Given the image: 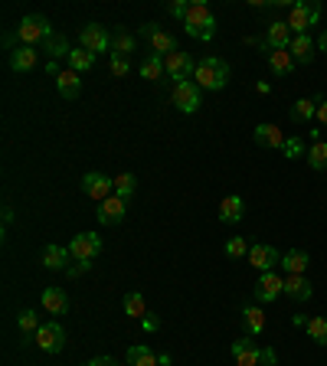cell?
<instances>
[{
    "label": "cell",
    "mask_w": 327,
    "mask_h": 366,
    "mask_svg": "<svg viewBox=\"0 0 327 366\" xmlns=\"http://www.w3.org/2000/svg\"><path fill=\"white\" fill-rule=\"evenodd\" d=\"M317 17H321V7L317 3H311V0H298V3H292L288 7V30H292L294 36H308V30L317 23Z\"/></svg>",
    "instance_id": "obj_4"
},
{
    "label": "cell",
    "mask_w": 327,
    "mask_h": 366,
    "mask_svg": "<svg viewBox=\"0 0 327 366\" xmlns=\"http://www.w3.org/2000/svg\"><path fill=\"white\" fill-rule=\"evenodd\" d=\"M164 59V69H167V76L170 79H193V72H197V62H193V56L190 53H184V49H177V53H170V56H161Z\"/></svg>",
    "instance_id": "obj_10"
},
{
    "label": "cell",
    "mask_w": 327,
    "mask_h": 366,
    "mask_svg": "<svg viewBox=\"0 0 327 366\" xmlns=\"http://www.w3.org/2000/svg\"><path fill=\"white\" fill-rule=\"evenodd\" d=\"M89 265H92V262H79V265H69V268H66V274H69V278H79V274L85 272V268H89Z\"/></svg>",
    "instance_id": "obj_44"
},
{
    "label": "cell",
    "mask_w": 327,
    "mask_h": 366,
    "mask_svg": "<svg viewBox=\"0 0 327 366\" xmlns=\"http://www.w3.org/2000/svg\"><path fill=\"white\" fill-rule=\"evenodd\" d=\"M281 295H285V278H281L279 272H262V278H258V285H256L258 304H272V301Z\"/></svg>",
    "instance_id": "obj_13"
},
{
    "label": "cell",
    "mask_w": 327,
    "mask_h": 366,
    "mask_svg": "<svg viewBox=\"0 0 327 366\" xmlns=\"http://www.w3.org/2000/svg\"><path fill=\"white\" fill-rule=\"evenodd\" d=\"M308 333H311V340L327 347V317H311L308 320Z\"/></svg>",
    "instance_id": "obj_36"
},
{
    "label": "cell",
    "mask_w": 327,
    "mask_h": 366,
    "mask_svg": "<svg viewBox=\"0 0 327 366\" xmlns=\"http://www.w3.org/2000/svg\"><path fill=\"white\" fill-rule=\"evenodd\" d=\"M141 36L151 46V56H170V53L180 49V46H177V36L167 33L164 26H154V23H144V26H141Z\"/></svg>",
    "instance_id": "obj_5"
},
{
    "label": "cell",
    "mask_w": 327,
    "mask_h": 366,
    "mask_svg": "<svg viewBox=\"0 0 327 366\" xmlns=\"http://www.w3.org/2000/svg\"><path fill=\"white\" fill-rule=\"evenodd\" d=\"M249 265L252 268H258V272H272L275 265H281V255H279V249L275 245H262V242H256L252 249H249Z\"/></svg>",
    "instance_id": "obj_14"
},
{
    "label": "cell",
    "mask_w": 327,
    "mask_h": 366,
    "mask_svg": "<svg viewBox=\"0 0 327 366\" xmlns=\"http://www.w3.org/2000/svg\"><path fill=\"white\" fill-rule=\"evenodd\" d=\"M128 213V200L125 196H108L105 203H98V223L102 226H118Z\"/></svg>",
    "instance_id": "obj_16"
},
{
    "label": "cell",
    "mask_w": 327,
    "mask_h": 366,
    "mask_svg": "<svg viewBox=\"0 0 327 366\" xmlns=\"http://www.w3.org/2000/svg\"><path fill=\"white\" fill-rule=\"evenodd\" d=\"M125 314L134 320H144L148 317V301H144V295L141 291H128L125 295Z\"/></svg>",
    "instance_id": "obj_29"
},
{
    "label": "cell",
    "mask_w": 327,
    "mask_h": 366,
    "mask_svg": "<svg viewBox=\"0 0 327 366\" xmlns=\"http://www.w3.org/2000/svg\"><path fill=\"white\" fill-rule=\"evenodd\" d=\"M308 265H311V259H308V252H301V249H292L281 255V272L285 274H304Z\"/></svg>",
    "instance_id": "obj_21"
},
{
    "label": "cell",
    "mask_w": 327,
    "mask_h": 366,
    "mask_svg": "<svg viewBox=\"0 0 327 366\" xmlns=\"http://www.w3.org/2000/svg\"><path fill=\"white\" fill-rule=\"evenodd\" d=\"M239 219H242V200L239 196H226L220 203V223L229 226V223H239Z\"/></svg>",
    "instance_id": "obj_30"
},
{
    "label": "cell",
    "mask_w": 327,
    "mask_h": 366,
    "mask_svg": "<svg viewBox=\"0 0 327 366\" xmlns=\"http://www.w3.org/2000/svg\"><path fill=\"white\" fill-rule=\"evenodd\" d=\"M285 157L288 160H298V157H308V154H304V141L301 137H288V141H285Z\"/></svg>",
    "instance_id": "obj_40"
},
{
    "label": "cell",
    "mask_w": 327,
    "mask_h": 366,
    "mask_svg": "<svg viewBox=\"0 0 327 366\" xmlns=\"http://www.w3.org/2000/svg\"><path fill=\"white\" fill-rule=\"evenodd\" d=\"M193 82L206 92H220V89H226V82H229V66H226L220 56H203L197 62Z\"/></svg>",
    "instance_id": "obj_1"
},
{
    "label": "cell",
    "mask_w": 327,
    "mask_h": 366,
    "mask_svg": "<svg viewBox=\"0 0 327 366\" xmlns=\"http://www.w3.org/2000/svg\"><path fill=\"white\" fill-rule=\"evenodd\" d=\"M112 53H118V56H128V53H134V36L125 33V30L112 33Z\"/></svg>",
    "instance_id": "obj_34"
},
{
    "label": "cell",
    "mask_w": 327,
    "mask_h": 366,
    "mask_svg": "<svg viewBox=\"0 0 327 366\" xmlns=\"http://www.w3.org/2000/svg\"><path fill=\"white\" fill-rule=\"evenodd\" d=\"M242 327H245V337H258L265 331V311L256 308V304L242 308Z\"/></svg>",
    "instance_id": "obj_22"
},
{
    "label": "cell",
    "mask_w": 327,
    "mask_h": 366,
    "mask_svg": "<svg viewBox=\"0 0 327 366\" xmlns=\"http://www.w3.org/2000/svg\"><path fill=\"white\" fill-rule=\"evenodd\" d=\"M174 105H177V112H184V114H193L200 108V85L193 79H180L174 85Z\"/></svg>",
    "instance_id": "obj_8"
},
{
    "label": "cell",
    "mask_w": 327,
    "mask_h": 366,
    "mask_svg": "<svg viewBox=\"0 0 327 366\" xmlns=\"http://www.w3.org/2000/svg\"><path fill=\"white\" fill-rule=\"evenodd\" d=\"M308 164H311L315 171H327V141H315V144L308 148Z\"/></svg>",
    "instance_id": "obj_33"
},
{
    "label": "cell",
    "mask_w": 327,
    "mask_h": 366,
    "mask_svg": "<svg viewBox=\"0 0 327 366\" xmlns=\"http://www.w3.org/2000/svg\"><path fill=\"white\" fill-rule=\"evenodd\" d=\"M95 59H98V56H92L89 49L76 46V49L69 53V69H72V72H89V69L95 66Z\"/></svg>",
    "instance_id": "obj_31"
},
{
    "label": "cell",
    "mask_w": 327,
    "mask_h": 366,
    "mask_svg": "<svg viewBox=\"0 0 327 366\" xmlns=\"http://www.w3.org/2000/svg\"><path fill=\"white\" fill-rule=\"evenodd\" d=\"M128 366H161V356L154 354L151 347L134 343V347L128 350Z\"/></svg>",
    "instance_id": "obj_26"
},
{
    "label": "cell",
    "mask_w": 327,
    "mask_h": 366,
    "mask_svg": "<svg viewBox=\"0 0 327 366\" xmlns=\"http://www.w3.org/2000/svg\"><path fill=\"white\" fill-rule=\"evenodd\" d=\"M233 356H236L233 366H262L265 350L256 343V337H242V340L233 343Z\"/></svg>",
    "instance_id": "obj_11"
},
{
    "label": "cell",
    "mask_w": 327,
    "mask_h": 366,
    "mask_svg": "<svg viewBox=\"0 0 327 366\" xmlns=\"http://www.w3.org/2000/svg\"><path fill=\"white\" fill-rule=\"evenodd\" d=\"M317 125L327 128V98H317Z\"/></svg>",
    "instance_id": "obj_43"
},
{
    "label": "cell",
    "mask_w": 327,
    "mask_h": 366,
    "mask_svg": "<svg viewBox=\"0 0 327 366\" xmlns=\"http://www.w3.org/2000/svg\"><path fill=\"white\" fill-rule=\"evenodd\" d=\"M108 66H112V76L115 79H125L128 76V56H118V53H108Z\"/></svg>",
    "instance_id": "obj_38"
},
{
    "label": "cell",
    "mask_w": 327,
    "mask_h": 366,
    "mask_svg": "<svg viewBox=\"0 0 327 366\" xmlns=\"http://www.w3.org/2000/svg\"><path fill=\"white\" fill-rule=\"evenodd\" d=\"M56 89H59V95H62L66 102H72V98H79V92H82V79H79V72H72V69H66V72H59V76H56Z\"/></svg>",
    "instance_id": "obj_20"
},
{
    "label": "cell",
    "mask_w": 327,
    "mask_h": 366,
    "mask_svg": "<svg viewBox=\"0 0 327 366\" xmlns=\"http://www.w3.org/2000/svg\"><path fill=\"white\" fill-rule=\"evenodd\" d=\"M82 193L89 196V200H95V203H105L108 196H115V180L112 177H105V173H85L82 177Z\"/></svg>",
    "instance_id": "obj_7"
},
{
    "label": "cell",
    "mask_w": 327,
    "mask_h": 366,
    "mask_svg": "<svg viewBox=\"0 0 327 366\" xmlns=\"http://www.w3.org/2000/svg\"><path fill=\"white\" fill-rule=\"evenodd\" d=\"M285 295L294 301H311L315 288L308 281V274H285Z\"/></svg>",
    "instance_id": "obj_18"
},
{
    "label": "cell",
    "mask_w": 327,
    "mask_h": 366,
    "mask_svg": "<svg viewBox=\"0 0 327 366\" xmlns=\"http://www.w3.org/2000/svg\"><path fill=\"white\" fill-rule=\"evenodd\" d=\"M321 49L327 53V30H324V36H321Z\"/></svg>",
    "instance_id": "obj_48"
},
{
    "label": "cell",
    "mask_w": 327,
    "mask_h": 366,
    "mask_svg": "<svg viewBox=\"0 0 327 366\" xmlns=\"http://www.w3.org/2000/svg\"><path fill=\"white\" fill-rule=\"evenodd\" d=\"M134 186H138V177L134 173H118L115 177V196H125L128 200L134 193Z\"/></svg>",
    "instance_id": "obj_35"
},
{
    "label": "cell",
    "mask_w": 327,
    "mask_h": 366,
    "mask_svg": "<svg viewBox=\"0 0 327 366\" xmlns=\"http://www.w3.org/2000/svg\"><path fill=\"white\" fill-rule=\"evenodd\" d=\"M288 53H292L294 62L308 66V62L315 59V40H311V36H294L292 46H288Z\"/></svg>",
    "instance_id": "obj_25"
},
{
    "label": "cell",
    "mask_w": 327,
    "mask_h": 366,
    "mask_svg": "<svg viewBox=\"0 0 327 366\" xmlns=\"http://www.w3.org/2000/svg\"><path fill=\"white\" fill-rule=\"evenodd\" d=\"M292 40H294V33L288 30V23H285V20H275V23H269V30H265V36H262L258 43L275 53V49H288V46H292Z\"/></svg>",
    "instance_id": "obj_15"
},
{
    "label": "cell",
    "mask_w": 327,
    "mask_h": 366,
    "mask_svg": "<svg viewBox=\"0 0 327 366\" xmlns=\"http://www.w3.org/2000/svg\"><path fill=\"white\" fill-rule=\"evenodd\" d=\"M17 324H20V331H24V333H36L39 327H43V324H39V317H36V311H20Z\"/></svg>",
    "instance_id": "obj_37"
},
{
    "label": "cell",
    "mask_w": 327,
    "mask_h": 366,
    "mask_svg": "<svg viewBox=\"0 0 327 366\" xmlns=\"http://www.w3.org/2000/svg\"><path fill=\"white\" fill-rule=\"evenodd\" d=\"M252 137H256L258 148H269V150H281L285 141H288V137L281 134V128H275V125H256Z\"/></svg>",
    "instance_id": "obj_17"
},
{
    "label": "cell",
    "mask_w": 327,
    "mask_h": 366,
    "mask_svg": "<svg viewBox=\"0 0 327 366\" xmlns=\"http://www.w3.org/2000/svg\"><path fill=\"white\" fill-rule=\"evenodd\" d=\"M141 324H144V331H157V327H161V320H157V317H151V314H148V317L141 320Z\"/></svg>",
    "instance_id": "obj_46"
},
{
    "label": "cell",
    "mask_w": 327,
    "mask_h": 366,
    "mask_svg": "<svg viewBox=\"0 0 327 366\" xmlns=\"http://www.w3.org/2000/svg\"><path fill=\"white\" fill-rule=\"evenodd\" d=\"M33 340L43 354H59V350L66 347V331H62L59 324H43V327L33 333Z\"/></svg>",
    "instance_id": "obj_12"
},
{
    "label": "cell",
    "mask_w": 327,
    "mask_h": 366,
    "mask_svg": "<svg viewBox=\"0 0 327 366\" xmlns=\"http://www.w3.org/2000/svg\"><path fill=\"white\" fill-rule=\"evenodd\" d=\"M226 255H229V259H245V255H249V245H245L242 236H236V239L226 242Z\"/></svg>",
    "instance_id": "obj_41"
},
{
    "label": "cell",
    "mask_w": 327,
    "mask_h": 366,
    "mask_svg": "<svg viewBox=\"0 0 327 366\" xmlns=\"http://www.w3.org/2000/svg\"><path fill=\"white\" fill-rule=\"evenodd\" d=\"M13 40H20L24 46H36V43H49L53 40V26H49L46 17L39 13H30L20 20V26L13 30Z\"/></svg>",
    "instance_id": "obj_3"
},
{
    "label": "cell",
    "mask_w": 327,
    "mask_h": 366,
    "mask_svg": "<svg viewBox=\"0 0 327 366\" xmlns=\"http://www.w3.org/2000/svg\"><path fill=\"white\" fill-rule=\"evenodd\" d=\"M98 252H102L98 232H79L69 245V255L76 259V262H92V259H98Z\"/></svg>",
    "instance_id": "obj_9"
},
{
    "label": "cell",
    "mask_w": 327,
    "mask_h": 366,
    "mask_svg": "<svg viewBox=\"0 0 327 366\" xmlns=\"http://www.w3.org/2000/svg\"><path fill=\"white\" fill-rule=\"evenodd\" d=\"M141 76L148 82H161L164 76H167V69H164V59L161 56H148L144 62H141Z\"/></svg>",
    "instance_id": "obj_32"
},
{
    "label": "cell",
    "mask_w": 327,
    "mask_h": 366,
    "mask_svg": "<svg viewBox=\"0 0 327 366\" xmlns=\"http://www.w3.org/2000/svg\"><path fill=\"white\" fill-rule=\"evenodd\" d=\"M79 46L82 49H89L92 56H98V53H112V33H108L105 26H98V23H89V26H82Z\"/></svg>",
    "instance_id": "obj_6"
},
{
    "label": "cell",
    "mask_w": 327,
    "mask_h": 366,
    "mask_svg": "<svg viewBox=\"0 0 327 366\" xmlns=\"http://www.w3.org/2000/svg\"><path fill=\"white\" fill-rule=\"evenodd\" d=\"M262 366H279V360H275V350H272V347H265V360H262Z\"/></svg>",
    "instance_id": "obj_47"
},
{
    "label": "cell",
    "mask_w": 327,
    "mask_h": 366,
    "mask_svg": "<svg viewBox=\"0 0 327 366\" xmlns=\"http://www.w3.org/2000/svg\"><path fill=\"white\" fill-rule=\"evenodd\" d=\"M294 66H298V62L292 59L288 49H275V53H269V69L275 72V76H288Z\"/></svg>",
    "instance_id": "obj_28"
},
{
    "label": "cell",
    "mask_w": 327,
    "mask_h": 366,
    "mask_svg": "<svg viewBox=\"0 0 327 366\" xmlns=\"http://www.w3.org/2000/svg\"><path fill=\"white\" fill-rule=\"evenodd\" d=\"M311 118H317V98H298L292 105V121L294 125H308Z\"/></svg>",
    "instance_id": "obj_27"
},
{
    "label": "cell",
    "mask_w": 327,
    "mask_h": 366,
    "mask_svg": "<svg viewBox=\"0 0 327 366\" xmlns=\"http://www.w3.org/2000/svg\"><path fill=\"white\" fill-rule=\"evenodd\" d=\"M69 259L72 255L66 245H46V249H43V265L53 268V272H66V268H69V265H66Z\"/></svg>",
    "instance_id": "obj_24"
},
{
    "label": "cell",
    "mask_w": 327,
    "mask_h": 366,
    "mask_svg": "<svg viewBox=\"0 0 327 366\" xmlns=\"http://www.w3.org/2000/svg\"><path fill=\"white\" fill-rule=\"evenodd\" d=\"M46 53H53V56L56 59H69V43H66V40H62V36H53V40H49L46 43Z\"/></svg>",
    "instance_id": "obj_39"
},
{
    "label": "cell",
    "mask_w": 327,
    "mask_h": 366,
    "mask_svg": "<svg viewBox=\"0 0 327 366\" xmlns=\"http://www.w3.org/2000/svg\"><path fill=\"white\" fill-rule=\"evenodd\" d=\"M187 0H174V3H167V13H170V17H180V20H184V17H187Z\"/></svg>",
    "instance_id": "obj_42"
},
{
    "label": "cell",
    "mask_w": 327,
    "mask_h": 366,
    "mask_svg": "<svg viewBox=\"0 0 327 366\" xmlns=\"http://www.w3.org/2000/svg\"><path fill=\"white\" fill-rule=\"evenodd\" d=\"M85 366H118V363L112 360V356H95V360H89Z\"/></svg>",
    "instance_id": "obj_45"
},
{
    "label": "cell",
    "mask_w": 327,
    "mask_h": 366,
    "mask_svg": "<svg viewBox=\"0 0 327 366\" xmlns=\"http://www.w3.org/2000/svg\"><path fill=\"white\" fill-rule=\"evenodd\" d=\"M36 62H39L36 46H17V49L10 53V69L13 72H30V69H36Z\"/></svg>",
    "instance_id": "obj_19"
},
{
    "label": "cell",
    "mask_w": 327,
    "mask_h": 366,
    "mask_svg": "<svg viewBox=\"0 0 327 366\" xmlns=\"http://www.w3.org/2000/svg\"><path fill=\"white\" fill-rule=\"evenodd\" d=\"M39 301H43V308H46L49 314H66V311H69V297H66L62 288H46V291L39 295Z\"/></svg>",
    "instance_id": "obj_23"
},
{
    "label": "cell",
    "mask_w": 327,
    "mask_h": 366,
    "mask_svg": "<svg viewBox=\"0 0 327 366\" xmlns=\"http://www.w3.org/2000/svg\"><path fill=\"white\" fill-rule=\"evenodd\" d=\"M184 26H187V33L193 40H203V43H210L213 36H216V20H213V13L206 3H190L187 7V17H184Z\"/></svg>",
    "instance_id": "obj_2"
}]
</instances>
